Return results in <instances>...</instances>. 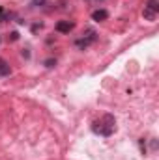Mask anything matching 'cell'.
<instances>
[{"instance_id":"11","label":"cell","mask_w":159,"mask_h":160,"mask_svg":"<svg viewBox=\"0 0 159 160\" xmlns=\"http://www.w3.org/2000/svg\"><path fill=\"white\" fill-rule=\"evenodd\" d=\"M41 26H43V24H34V28H32V30H34V32H38V30H41Z\"/></svg>"},{"instance_id":"8","label":"cell","mask_w":159,"mask_h":160,"mask_svg":"<svg viewBox=\"0 0 159 160\" xmlns=\"http://www.w3.org/2000/svg\"><path fill=\"white\" fill-rule=\"evenodd\" d=\"M45 65H47V67H54V65H56V60L49 58V60H45Z\"/></svg>"},{"instance_id":"9","label":"cell","mask_w":159,"mask_h":160,"mask_svg":"<svg viewBox=\"0 0 159 160\" xmlns=\"http://www.w3.org/2000/svg\"><path fill=\"white\" fill-rule=\"evenodd\" d=\"M9 39H11V41H17V39H19V34H17V32H11Z\"/></svg>"},{"instance_id":"10","label":"cell","mask_w":159,"mask_h":160,"mask_svg":"<svg viewBox=\"0 0 159 160\" xmlns=\"http://www.w3.org/2000/svg\"><path fill=\"white\" fill-rule=\"evenodd\" d=\"M47 0H34V6H45Z\"/></svg>"},{"instance_id":"3","label":"cell","mask_w":159,"mask_h":160,"mask_svg":"<svg viewBox=\"0 0 159 160\" xmlns=\"http://www.w3.org/2000/svg\"><path fill=\"white\" fill-rule=\"evenodd\" d=\"M73 28H75V24L69 21H58L56 22V32H60V34H69Z\"/></svg>"},{"instance_id":"5","label":"cell","mask_w":159,"mask_h":160,"mask_svg":"<svg viewBox=\"0 0 159 160\" xmlns=\"http://www.w3.org/2000/svg\"><path fill=\"white\" fill-rule=\"evenodd\" d=\"M9 73H11L9 63H8L4 58H0V77H9Z\"/></svg>"},{"instance_id":"4","label":"cell","mask_w":159,"mask_h":160,"mask_svg":"<svg viewBox=\"0 0 159 160\" xmlns=\"http://www.w3.org/2000/svg\"><path fill=\"white\" fill-rule=\"evenodd\" d=\"M107 19H109V11L107 9H96V11H92V21L101 22V21H107Z\"/></svg>"},{"instance_id":"12","label":"cell","mask_w":159,"mask_h":160,"mask_svg":"<svg viewBox=\"0 0 159 160\" xmlns=\"http://www.w3.org/2000/svg\"><path fill=\"white\" fill-rule=\"evenodd\" d=\"M4 11H6V9H4V8H2V6H0V15H2V13H4Z\"/></svg>"},{"instance_id":"1","label":"cell","mask_w":159,"mask_h":160,"mask_svg":"<svg viewBox=\"0 0 159 160\" xmlns=\"http://www.w3.org/2000/svg\"><path fill=\"white\" fill-rule=\"evenodd\" d=\"M92 130L97 136H105V138L112 136L114 130H116V119H114V116H111V114L101 116L99 119H96L92 123Z\"/></svg>"},{"instance_id":"6","label":"cell","mask_w":159,"mask_h":160,"mask_svg":"<svg viewBox=\"0 0 159 160\" xmlns=\"http://www.w3.org/2000/svg\"><path fill=\"white\" fill-rule=\"evenodd\" d=\"M144 8L150 9V11H154V13H159V0H148Z\"/></svg>"},{"instance_id":"2","label":"cell","mask_w":159,"mask_h":160,"mask_svg":"<svg viewBox=\"0 0 159 160\" xmlns=\"http://www.w3.org/2000/svg\"><path fill=\"white\" fill-rule=\"evenodd\" d=\"M96 36H97V34H96V30H94V28H88V30L82 34V38L75 41V45L79 47L80 50H84V48H88V47L96 41Z\"/></svg>"},{"instance_id":"7","label":"cell","mask_w":159,"mask_h":160,"mask_svg":"<svg viewBox=\"0 0 159 160\" xmlns=\"http://www.w3.org/2000/svg\"><path fill=\"white\" fill-rule=\"evenodd\" d=\"M142 17H144L146 21H156V19H157V13H154V11H150V9H146V8H144Z\"/></svg>"}]
</instances>
